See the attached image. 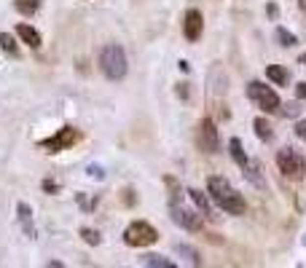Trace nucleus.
Here are the masks:
<instances>
[{
  "label": "nucleus",
  "instance_id": "6e6552de",
  "mask_svg": "<svg viewBox=\"0 0 306 268\" xmlns=\"http://www.w3.org/2000/svg\"><path fill=\"white\" fill-rule=\"evenodd\" d=\"M202 32H204V16H202V11L199 8H188L183 14V35H185V41L196 43L202 38Z\"/></svg>",
  "mask_w": 306,
  "mask_h": 268
},
{
  "label": "nucleus",
  "instance_id": "b1692460",
  "mask_svg": "<svg viewBox=\"0 0 306 268\" xmlns=\"http://www.w3.org/2000/svg\"><path fill=\"white\" fill-rule=\"evenodd\" d=\"M178 97H180V99H188V97H191L188 83H178Z\"/></svg>",
  "mask_w": 306,
  "mask_h": 268
},
{
  "label": "nucleus",
  "instance_id": "ddd939ff",
  "mask_svg": "<svg viewBox=\"0 0 306 268\" xmlns=\"http://www.w3.org/2000/svg\"><path fill=\"white\" fill-rule=\"evenodd\" d=\"M16 212H19V223H22V228H25V233L27 236H35V228H32V209L27 207L25 201H19L16 204Z\"/></svg>",
  "mask_w": 306,
  "mask_h": 268
},
{
  "label": "nucleus",
  "instance_id": "0eeeda50",
  "mask_svg": "<svg viewBox=\"0 0 306 268\" xmlns=\"http://www.w3.org/2000/svg\"><path fill=\"white\" fill-rule=\"evenodd\" d=\"M78 140H81V132H78L76 126H62V129H56V134H51L46 140L38 142V147H43V150H49V153H59V150L73 147Z\"/></svg>",
  "mask_w": 306,
  "mask_h": 268
},
{
  "label": "nucleus",
  "instance_id": "4468645a",
  "mask_svg": "<svg viewBox=\"0 0 306 268\" xmlns=\"http://www.w3.org/2000/svg\"><path fill=\"white\" fill-rule=\"evenodd\" d=\"M229 150H231V158H234V161H236V164H239V167H242V169H245V167H247V164H250V158H247V153H245V147H242V142H239V140H236V137H234V140H231V142H229Z\"/></svg>",
  "mask_w": 306,
  "mask_h": 268
},
{
  "label": "nucleus",
  "instance_id": "f03ea898",
  "mask_svg": "<svg viewBox=\"0 0 306 268\" xmlns=\"http://www.w3.org/2000/svg\"><path fill=\"white\" fill-rule=\"evenodd\" d=\"M127 54L118 43H107L100 51V73L107 81H124L127 78Z\"/></svg>",
  "mask_w": 306,
  "mask_h": 268
},
{
  "label": "nucleus",
  "instance_id": "bb28decb",
  "mask_svg": "<svg viewBox=\"0 0 306 268\" xmlns=\"http://www.w3.org/2000/svg\"><path fill=\"white\" fill-rule=\"evenodd\" d=\"M266 14H269L271 19H277V16H280V8H277V3H269V5H266Z\"/></svg>",
  "mask_w": 306,
  "mask_h": 268
},
{
  "label": "nucleus",
  "instance_id": "9d476101",
  "mask_svg": "<svg viewBox=\"0 0 306 268\" xmlns=\"http://www.w3.org/2000/svg\"><path fill=\"white\" fill-rule=\"evenodd\" d=\"M16 35L22 38V43L30 46V49H41V43H43L41 32H38L35 27H30V24H16Z\"/></svg>",
  "mask_w": 306,
  "mask_h": 268
},
{
  "label": "nucleus",
  "instance_id": "9b49d317",
  "mask_svg": "<svg viewBox=\"0 0 306 268\" xmlns=\"http://www.w3.org/2000/svg\"><path fill=\"white\" fill-rule=\"evenodd\" d=\"M266 78H269L274 86H287V83H290V73L282 65H269L266 67Z\"/></svg>",
  "mask_w": 306,
  "mask_h": 268
},
{
  "label": "nucleus",
  "instance_id": "aec40b11",
  "mask_svg": "<svg viewBox=\"0 0 306 268\" xmlns=\"http://www.w3.org/2000/svg\"><path fill=\"white\" fill-rule=\"evenodd\" d=\"M245 177L250 180L253 185H258V188H263V185H266V182H263V177H260V167H258L255 161H250V164L245 167Z\"/></svg>",
  "mask_w": 306,
  "mask_h": 268
},
{
  "label": "nucleus",
  "instance_id": "cd10ccee",
  "mask_svg": "<svg viewBox=\"0 0 306 268\" xmlns=\"http://www.w3.org/2000/svg\"><path fill=\"white\" fill-rule=\"evenodd\" d=\"M296 94H298V99H304V102H306V81H301V83L296 86Z\"/></svg>",
  "mask_w": 306,
  "mask_h": 268
},
{
  "label": "nucleus",
  "instance_id": "c85d7f7f",
  "mask_svg": "<svg viewBox=\"0 0 306 268\" xmlns=\"http://www.w3.org/2000/svg\"><path fill=\"white\" fill-rule=\"evenodd\" d=\"M89 174H92V177H100V180L105 177V172H102L100 167H89Z\"/></svg>",
  "mask_w": 306,
  "mask_h": 268
},
{
  "label": "nucleus",
  "instance_id": "f8f14e48",
  "mask_svg": "<svg viewBox=\"0 0 306 268\" xmlns=\"http://www.w3.org/2000/svg\"><path fill=\"white\" fill-rule=\"evenodd\" d=\"M188 196L194 198V204L199 207V212H202V215H207V218H212V220L218 218V215H212V204H209V198L204 196L199 188H188Z\"/></svg>",
  "mask_w": 306,
  "mask_h": 268
},
{
  "label": "nucleus",
  "instance_id": "2eb2a0df",
  "mask_svg": "<svg viewBox=\"0 0 306 268\" xmlns=\"http://www.w3.org/2000/svg\"><path fill=\"white\" fill-rule=\"evenodd\" d=\"M140 266H153V268H175L172 260L161 258V255H143V258H140Z\"/></svg>",
  "mask_w": 306,
  "mask_h": 268
},
{
  "label": "nucleus",
  "instance_id": "a211bd4d",
  "mask_svg": "<svg viewBox=\"0 0 306 268\" xmlns=\"http://www.w3.org/2000/svg\"><path fill=\"white\" fill-rule=\"evenodd\" d=\"M0 49H3L8 56H19V46H16L11 32H0Z\"/></svg>",
  "mask_w": 306,
  "mask_h": 268
},
{
  "label": "nucleus",
  "instance_id": "7ed1b4c3",
  "mask_svg": "<svg viewBox=\"0 0 306 268\" xmlns=\"http://www.w3.org/2000/svg\"><path fill=\"white\" fill-rule=\"evenodd\" d=\"M277 169L287 180H306V158L301 153H296L293 147H282L277 153Z\"/></svg>",
  "mask_w": 306,
  "mask_h": 268
},
{
  "label": "nucleus",
  "instance_id": "423d86ee",
  "mask_svg": "<svg viewBox=\"0 0 306 268\" xmlns=\"http://www.w3.org/2000/svg\"><path fill=\"white\" fill-rule=\"evenodd\" d=\"M169 218H172L175 225H180L183 231H191V233H199L204 228V215H196L194 209L178 204L175 198L169 201Z\"/></svg>",
  "mask_w": 306,
  "mask_h": 268
},
{
  "label": "nucleus",
  "instance_id": "6ab92c4d",
  "mask_svg": "<svg viewBox=\"0 0 306 268\" xmlns=\"http://www.w3.org/2000/svg\"><path fill=\"white\" fill-rule=\"evenodd\" d=\"M253 126H255V134H258L263 142H269L271 137H274V132H271V123L266 121V118H255V123H253Z\"/></svg>",
  "mask_w": 306,
  "mask_h": 268
},
{
  "label": "nucleus",
  "instance_id": "20e7f679",
  "mask_svg": "<svg viewBox=\"0 0 306 268\" xmlns=\"http://www.w3.org/2000/svg\"><path fill=\"white\" fill-rule=\"evenodd\" d=\"M158 242V233L156 228L151 223H145V220H134V223L127 225V231H124V244L127 247H151V244Z\"/></svg>",
  "mask_w": 306,
  "mask_h": 268
},
{
  "label": "nucleus",
  "instance_id": "c756f323",
  "mask_svg": "<svg viewBox=\"0 0 306 268\" xmlns=\"http://www.w3.org/2000/svg\"><path fill=\"white\" fill-rule=\"evenodd\" d=\"M178 67H180V70H183V73H188V70H191V65H188V62H185V59H183V62H178Z\"/></svg>",
  "mask_w": 306,
  "mask_h": 268
},
{
  "label": "nucleus",
  "instance_id": "39448f33",
  "mask_svg": "<svg viewBox=\"0 0 306 268\" xmlns=\"http://www.w3.org/2000/svg\"><path fill=\"white\" fill-rule=\"evenodd\" d=\"M247 97H250L263 113H280V107H282L277 91H271V86H266V83H260V81L247 83Z\"/></svg>",
  "mask_w": 306,
  "mask_h": 268
},
{
  "label": "nucleus",
  "instance_id": "f3484780",
  "mask_svg": "<svg viewBox=\"0 0 306 268\" xmlns=\"http://www.w3.org/2000/svg\"><path fill=\"white\" fill-rule=\"evenodd\" d=\"M14 8L19 11V14H25V16H32V14H38V8H41V0H14Z\"/></svg>",
  "mask_w": 306,
  "mask_h": 268
},
{
  "label": "nucleus",
  "instance_id": "2f4dec72",
  "mask_svg": "<svg viewBox=\"0 0 306 268\" xmlns=\"http://www.w3.org/2000/svg\"><path fill=\"white\" fill-rule=\"evenodd\" d=\"M298 5H301V8L306 11V0H298Z\"/></svg>",
  "mask_w": 306,
  "mask_h": 268
},
{
  "label": "nucleus",
  "instance_id": "412c9836",
  "mask_svg": "<svg viewBox=\"0 0 306 268\" xmlns=\"http://www.w3.org/2000/svg\"><path fill=\"white\" fill-rule=\"evenodd\" d=\"M81 239L89 244V247H97V244L102 242V233L94 231V228H81Z\"/></svg>",
  "mask_w": 306,
  "mask_h": 268
},
{
  "label": "nucleus",
  "instance_id": "7c9ffc66",
  "mask_svg": "<svg viewBox=\"0 0 306 268\" xmlns=\"http://www.w3.org/2000/svg\"><path fill=\"white\" fill-rule=\"evenodd\" d=\"M298 65H304V67H306V51H304L301 56H298Z\"/></svg>",
  "mask_w": 306,
  "mask_h": 268
},
{
  "label": "nucleus",
  "instance_id": "5701e85b",
  "mask_svg": "<svg viewBox=\"0 0 306 268\" xmlns=\"http://www.w3.org/2000/svg\"><path fill=\"white\" fill-rule=\"evenodd\" d=\"M298 113H301V107H298V102H287L285 105V110H282V116H298Z\"/></svg>",
  "mask_w": 306,
  "mask_h": 268
},
{
  "label": "nucleus",
  "instance_id": "1a4fd4ad",
  "mask_svg": "<svg viewBox=\"0 0 306 268\" xmlns=\"http://www.w3.org/2000/svg\"><path fill=\"white\" fill-rule=\"evenodd\" d=\"M199 147L207 153L220 150V137H218V129H215L212 118H202V123H199Z\"/></svg>",
  "mask_w": 306,
  "mask_h": 268
},
{
  "label": "nucleus",
  "instance_id": "f257e3e1",
  "mask_svg": "<svg viewBox=\"0 0 306 268\" xmlns=\"http://www.w3.org/2000/svg\"><path fill=\"white\" fill-rule=\"evenodd\" d=\"M207 191H209V196H212V201L218 204L223 212L236 215V218L247 212L245 196H242V193H236L226 177H218V174H215V177H209V180H207Z\"/></svg>",
  "mask_w": 306,
  "mask_h": 268
},
{
  "label": "nucleus",
  "instance_id": "dca6fc26",
  "mask_svg": "<svg viewBox=\"0 0 306 268\" xmlns=\"http://www.w3.org/2000/svg\"><path fill=\"white\" fill-rule=\"evenodd\" d=\"M274 38H277V43L282 46V49H290V46H296V35H293L290 30H285V27H274Z\"/></svg>",
  "mask_w": 306,
  "mask_h": 268
},
{
  "label": "nucleus",
  "instance_id": "a878e982",
  "mask_svg": "<svg viewBox=\"0 0 306 268\" xmlns=\"http://www.w3.org/2000/svg\"><path fill=\"white\" fill-rule=\"evenodd\" d=\"M43 191H46L49 196H51V193H56V182L54 180H43Z\"/></svg>",
  "mask_w": 306,
  "mask_h": 268
},
{
  "label": "nucleus",
  "instance_id": "393cba45",
  "mask_svg": "<svg viewBox=\"0 0 306 268\" xmlns=\"http://www.w3.org/2000/svg\"><path fill=\"white\" fill-rule=\"evenodd\" d=\"M296 134H298V137H301V140L306 142V118H304V121H298V123H296Z\"/></svg>",
  "mask_w": 306,
  "mask_h": 268
},
{
  "label": "nucleus",
  "instance_id": "4be33fe9",
  "mask_svg": "<svg viewBox=\"0 0 306 268\" xmlns=\"http://www.w3.org/2000/svg\"><path fill=\"white\" fill-rule=\"evenodd\" d=\"M178 252L183 255V258H188L194 266H202V258H199V252H196L194 247H188V244H178Z\"/></svg>",
  "mask_w": 306,
  "mask_h": 268
}]
</instances>
